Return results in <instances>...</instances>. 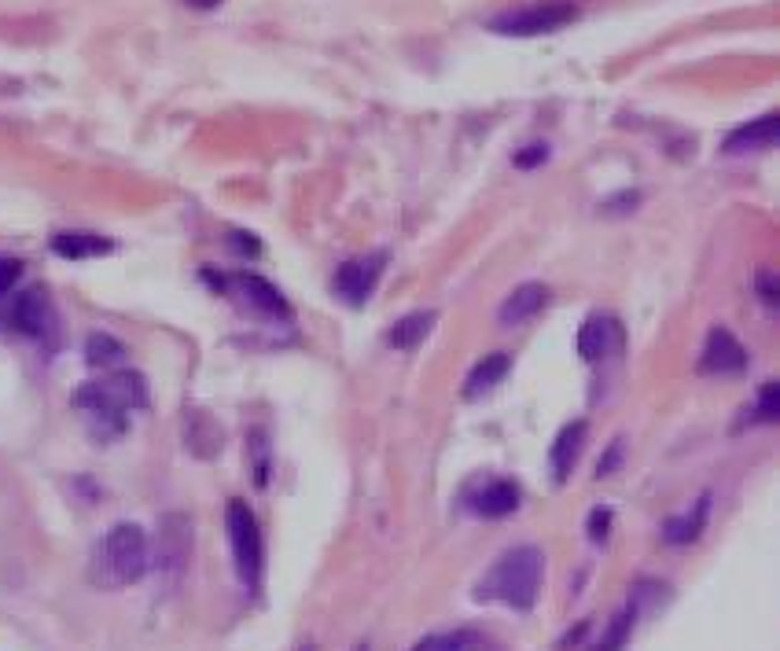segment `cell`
<instances>
[{
  "mask_svg": "<svg viewBox=\"0 0 780 651\" xmlns=\"http://www.w3.org/2000/svg\"><path fill=\"white\" fill-rule=\"evenodd\" d=\"M542 575H545V556L534 545H516L500 552L494 567L479 578L475 600L486 604H505L516 611H531L537 592H542Z\"/></svg>",
  "mask_w": 780,
  "mask_h": 651,
  "instance_id": "1",
  "label": "cell"
},
{
  "mask_svg": "<svg viewBox=\"0 0 780 651\" xmlns=\"http://www.w3.org/2000/svg\"><path fill=\"white\" fill-rule=\"evenodd\" d=\"M148 570V538L137 523H119L103 533L100 549H96V563H92V578L108 589H122L133 586V581L144 578Z\"/></svg>",
  "mask_w": 780,
  "mask_h": 651,
  "instance_id": "2",
  "label": "cell"
},
{
  "mask_svg": "<svg viewBox=\"0 0 780 651\" xmlns=\"http://www.w3.org/2000/svg\"><path fill=\"white\" fill-rule=\"evenodd\" d=\"M74 402L82 409H89L92 416H103V420L122 423L125 409H137V405L148 402V383H144L140 372H114L103 383H85Z\"/></svg>",
  "mask_w": 780,
  "mask_h": 651,
  "instance_id": "3",
  "label": "cell"
},
{
  "mask_svg": "<svg viewBox=\"0 0 780 651\" xmlns=\"http://www.w3.org/2000/svg\"><path fill=\"white\" fill-rule=\"evenodd\" d=\"M574 19H578V4H571V0H542V4H527V8H512V12L494 15L490 19V30L505 37H542V34L564 30Z\"/></svg>",
  "mask_w": 780,
  "mask_h": 651,
  "instance_id": "4",
  "label": "cell"
},
{
  "mask_svg": "<svg viewBox=\"0 0 780 651\" xmlns=\"http://www.w3.org/2000/svg\"><path fill=\"white\" fill-rule=\"evenodd\" d=\"M225 523H228V541H233L239 578H244L247 586H258V578H262V563H265V549H262V530H258L255 512H250L244 501H228Z\"/></svg>",
  "mask_w": 780,
  "mask_h": 651,
  "instance_id": "5",
  "label": "cell"
},
{
  "mask_svg": "<svg viewBox=\"0 0 780 651\" xmlns=\"http://www.w3.org/2000/svg\"><path fill=\"white\" fill-rule=\"evenodd\" d=\"M191 560V523L185 515H162L156 538V570L166 586H177Z\"/></svg>",
  "mask_w": 780,
  "mask_h": 651,
  "instance_id": "6",
  "label": "cell"
},
{
  "mask_svg": "<svg viewBox=\"0 0 780 651\" xmlns=\"http://www.w3.org/2000/svg\"><path fill=\"white\" fill-rule=\"evenodd\" d=\"M703 372H744L747 368V349L736 343V335L729 332V328H710L707 335V346H703V361H699Z\"/></svg>",
  "mask_w": 780,
  "mask_h": 651,
  "instance_id": "7",
  "label": "cell"
},
{
  "mask_svg": "<svg viewBox=\"0 0 780 651\" xmlns=\"http://www.w3.org/2000/svg\"><path fill=\"white\" fill-rule=\"evenodd\" d=\"M380 266H383L380 255L369 258V261H346L332 280L335 295H343L350 306H361L364 298H369V291L375 287V280H380Z\"/></svg>",
  "mask_w": 780,
  "mask_h": 651,
  "instance_id": "8",
  "label": "cell"
},
{
  "mask_svg": "<svg viewBox=\"0 0 780 651\" xmlns=\"http://www.w3.org/2000/svg\"><path fill=\"white\" fill-rule=\"evenodd\" d=\"M545 306H548V287L545 284H519L512 295L500 303L497 320L505 328H516V324H527L531 317H537Z\"/></svg>",
  "mask_w": 780,
  "mask_h": 651,
  "instance_id": "9",
  "label": "cell"
},
{
  "mask_svg": "<svg viewBox=\"0 0 780 651\" xmlns=\"http://www.w3.org/2000/svg\"><path fill=\"white\" fill-rule=\"evenodd\" d=\"M777 137H780V119L777 114H763V119H755V122H747V125H740V130L729 133L726 151L729 155L766 151V148H773Z\"/></svg>",
  "mask_w": 780,
  "mask_h": 651,
  "instance_id": "10",
  "label": "cell"
},
{
  "mask_svg": "<svg viewBox=\"0 0 780 651\" xmlns=\"http://www.w3.org/2000/svg\"><path fill=\"white\" fill-rule=\"evenodd\" d=\"M619 324H615L611 317H590L582 324V335H578V354L585 357V361H596V357H604L611 346H619Z\"/></svg>",
  "mask_w": 780,
  "mask_h": 651,
  "instance_id": "11",
  "label": "cell"
},
{
  "mask_svg": "<svg viewBox=\"0 0 780 651\" xmlns=\"http://www.w3.org/2000/svg\"><path fill=\"white\" fill-rule=\"evenodd\" d=\"M585 434H590L585 420L567 423L564 431H560V439H556V445H553V475H556V482H567V475H571V468L578 464V456H582Z\"/></svg>",
  "mask_w": 780,
  "mask_h": 651,
  "instance_id": "12",
  "label": "cell"
},
{
  "mask_svg": "<svg viewBox=\"0 0 780 651\" xmlns=\"http://www.w3.org/2000/svg\"><path fill=\"white\" fill-rule=\"evenodd\" d=\"M114 243L103 239V236H85V232H60V236L52 239V250L60 258H100V255H111Z\"/></svg>",
  "mask_w": 780,
  "mask_h": 651,
  "instance_id": "13",
  "label": "cell"
},
{
  "mask_svg": "<svg viewBox=\"0 0 780 651\" xmlns=\"http://www.w3.org/2000/svg\"><path fill=\"white\" fill-rule=\"evenodd\" d=\"M516 508H519V490H516L512 482H505V479L490 482L486 490L475 498V512L486 515V519H500V515H512Z\"/></svg>",
  "mask_w": 780,
  "mask_h": 651,
  "instance_id": "14",
  "label": "cell"
},
{
  "mask_svg": "<svg viewBox=\"0 0 780 651\" xmlns=\"http://www.w3.org/2000/svg\"><path fill=\"white\" fill-rule=\"evenodd\" d=\"M431 324H435V314H409V317H401V320H394L391 324V332H387V343L394 349H417L423 339H428L431 332Z\"/></svg>",
  "mask_w": 780,
  "mask_h": 651,
  "instance_id": "15",
  "label": "cell"
},
{
  "mask_svg": "<svg viewBox=\"0 0 780 651\" xmlns=\"http://www.w3.org/2000/svg\"><path fill=\"white\" fill-rule=\"evenodd\" d=\"M508 354H490L483 357L475 368H471V376H468V383H465V397H479V394H486V391H494V386L500 383V379L508 376Z\"/></svg>",
  "mask_w": 780,
  "mask_h": 651,
  "instance_id": "16",
  "label": "cell"
},
{
  "mask_svg": "<svg viewBox=\"0 0 780 651\" xmlns=\"http://www.w3.org/2000/svg\"><path fill=\"white\" fill-rule=\"evenodd\" d=\"M15 324H18V332H26V335H45L48 332V324H52V314H48V303L37 291H26L23 298L15 303Z\"/></svg>",
  "mask_w": 780,
  "mask_h": 651,
  "instance_id": "17",
  "label": "cell"
},
{
  "mask_svg": "<svg viewBox=\"0 0 780 651\" xmlns=\"http://www.w3.org/2000/svg\"><path fill=\"white\" fill-rule=\"evenodd\" d=\"M707 508H710V498H699V504L692 508V515H678V519H667V541L670 545H689V541H696L703 527H707Z\"/></svg>",
  "mask_w": 780,
  "mask_h": 651,
  "instance_id": "18",
  "label": "cell"
},
{
  "mask_svg": "<svg viewBox=\"0 0 780 651\" xmlns=\"http://www.w3.org/2000/svg\"><path fill=\"white\" fill-rule=\"evenodd\" d=\"M239 287H244V295L258 309H265V314H287L284 295L273 284H269V280H262V277H239Z\"/></svg>",
  "mask_w": 780,
  "mask_h": 651,
  "instance_id": "19",
  "label": "cell"
},
{
  "mask_svg": "<svg viewBox=\"0 0 780 651\" xmlns=\"http://www.w3.org/2000/svg\"><path fill=\"white\" fill-rule=\"evenodd\" d=\"M85 357H89V365H96V368H111L125 357V346L119 343V339L96 332V335L85 339Z\"/></svg>",
  "mask_w": 780,
  "mask_h": 651,
  "instance_id": "20",
  "label": "cell"
},
{
  "mask_svg": "<svg viewBox=\"0 0 780 651\" xmlns=\"http://www.w3.org/2000/svg\"><path fill=\"white\" fill-rule=\"evenodd\" d=\"M633 622H637V611H633V607L619 611V615L611 618L608 634H604L601 648H596V651H622L626 640H630V634H633Z\"/></svg>",
  "mask_w": 780,
  "mask_h": 651,
  "instance_id": "21",
  "label": "cell"
},
{
  "mask_svg": "<svg viewBox=\"0 0 780 651\" xmlns=\"http://www.w3.org/2000/svg\"><path fill=\"white\" fill-rule=\"evenodd\" d=\"M479 644H483V637L479 634H471V629H457V634H449V637L431 640V651H475Z\"/></svg>",
  "mask_w": 780,
  "mask_h": 651,
  "instance_id": "22",
  "label": "cell"
},
{
  "mask_svg": "<svg viewBox=\"0 0 780 651\" xmlns=\"http://www.w3.org/2000/svg\"><path fill=\"white\" fill-rule=\"evenodd\" d=\"M777 409H780V391H777V383H766L763 386V394H758V420H777Z\"/></svg>",
  "mask_w": 780,
  "mask_h": 651,
  "instance_id": "23",
  "label": "cell"
},
{
  "mask_svg": "<svg viewBox=\"0 0 780 651\" xmlns=\"http://www.w3.org/2000/svg\"><path fill=\"white\" fill-rule=\"evenodd\" d=\"M545 159H548L545 144H531V148H523V151L516 155V167H519V170H534V167H542Z\"/></svg>",
  "mask_w": 780,
  "mask_h": 651,
  "instance_id": "24",
  "label": "cell"
},
{
  "mask_svg": "<svg viewBox=\"0 0 780 651\" xmlns=\"http://www.w3.org/2000/svg\"><path fill=\"white\" fill-rule=\"evenodd\" d=\"M18 273H23V266H18L15 258H0V298H4L8 291L15 287Z\"/></svg>",
  "mask_w": 780,
  "mask_h": 651,
  "instance_id": "25",
  "label": "cell"
},
{
  "mask_svg": "<svg viewBox=\"0 0 780 651\" xmlns=\"http://www.w3.org/2000/svg\"><path fill=\"white\" fill-rule=\"evenodd\" d=\"M608 527H611V512H608V508H596V512L590 515V538H593V541H604V538H608Z\"/></svg>",
  "mask_w": 780,
  "mask_h": 651,
  "instance_id": "26",
  "label": "cell"
},
{
  "mask_svg": "<svg viewBox=\"0 0 780 651\" xmlns=\"http://www.w3.org/2000/svg\"><path fill=\"white\" fill-rule=\"evenodd\" d=\"M758 295H763L766 306H777V277L769 273V269L758 273Z\"/></svg>",
  "mask_w": 780,
  "mask_h": 651,
  "instance_id": "27",
  "label": "cell"
},
{
  "mask_svg": "<svg viewBox=\"0 0 780 651\" xmlns=\"http://www.w3.org/2000/svg\"><path fill=\"white\" fill-rule=\"evenodd\" d=\"M619 456H622V442H611L608 456H604V460L596 464V475H611V468H615V464H619Z\"/></svg>",
  "mask_w": 780,
  "mask_h": 651,
  "instance_id": "28",
  "label": "cell"
},
{
  "mask_svg": "<svg viewBox=\"0 0 780 651\" xmlns=\"http://www.w3.org/2000/svg\"><path fill=\"white\" fill-rule=\"evenodd\" d=\"M188 4H191V8H218L221 0H188Z\"/></svg>",
  "mask_w": 780,
  "mask_h": 651,
  "instance_id": "29",
  "label": "cell"
},
{
  "mask_svg": "<svg viewBox=\"0 0 780 651\" xmlns=\"http://www.w3.org/2000/svg\"><path fill=\"white\" fill-rule=\"evenodd\" d=\"M431 640H435V637H423V640H420V644H417V648H412V651H431Z\"/></svg>",
  "mask_w": 780,
  "mask_h": 651,
  "instance_id": "30",
  "label": "cell"
},
{
  "mask_svg": "<svg viewBox=\"0 0 780 651\" xmlns=\"http://www.w3.org/2000/svg\"><path fill=\"white\" fill-rule=\"evenodd\" d=\"M354 651H369V648H364V644H358V648H354Z\"/></svg>",
  "mask_w": 780,
  "mask_h": 651,
  "instance_id": "31",
  "label": "cell"
},
{
  "mask_svg": "<svg viewBox=\"0 0 780 651\" xmlns=\"http://www.w3.org/2000/svg\"><path fill=\"white\" fill-rule=\"evenodd\" d=\"M302 651H313V648H302Z\"/></svg>",
  "mask_w": 780,
  "mask_h": 651,
  "instance_id": "32",
  "label": "cell"
}]
</instances>
